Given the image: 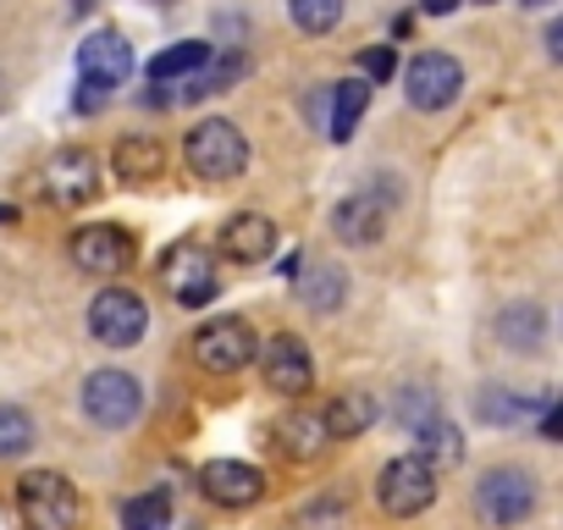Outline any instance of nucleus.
<instances>
[{
	"instance_id": "obj_1",
	"label": "nucleus",
	"mask_w": 563,
	"mask_h": 530,
	"mask_svg": "<svg viewBox=\"0 0 563 530\" xmlns=\"http://www.w3.org/2000/svg\"><path fill=\"white\" fill-rule=\"evenodd\" d=\"M183 161H188V172L205 177V183H232V177L249 166V144H243V133H238L227 117H210V122L188 128Z\"/></svg>"
},
{
	"instance_id": "obj_2",
	"label": "nucleus",
	"mask_w": 563,
	"mask_h": 530,
	"mask_svg": "<svg viewBox=\"0 0 563 530\" xmlns=\"http://www.w3.org/2000/svg\"><path fill=\"white\" fill-rule=\"evenodd\" d=\"M18 514L29 530H73L78 525V492L56 470H34L18 481Z\"/></svg>"
},
{
	"instance_id": "obj_3",
	"label": "nucleus",
	"mask_w": 563,
	"mask_h": 530,
	"mask_svg": "<svg viewBox=\"0 0 563 530\" xmlns=\"http://www.w3.org/2000/svg\"><path fill=\"white\" fill-rule=\"evenodd\" d=\"M139 409H144L139 376H128V371H95V376L84 382V415H89L95 426L122 431V426L139 420Z\"/></svg>"
},
{
	"instance_id": "obj_4",
	"label": "nucleus",
	"mask_w": 563,
	"mask_h": 530,
	"mask_svg": "<svg viewBox=\"0 0 563 530\" xmlns=\"http://www.w3.org/2000/svg\"><path fill=\"white\" fill-rule=\"evenodd\" d=\"M376 497L393 519H415L437 503V470L426 459H393L376 481Z\"/></svg>"
},
{
	"instance_id": "obj_5",
	"label": "nucleus",
	"mask_w": 563,
	"mask_h": 530,
	"mask_svg": "<svg viewBox=\"0 0 563 530\" xmlns=\"http://www.w3.org/2000/svg\"><path fill=\"white\" fill-rule=\"evenodd\" d=\"M404 89H409V106L415 111H448L464 89V67L442 51H420L409 67H404Z\"/></svg>"
},
{
	"instance_id": "obj_6",
	"label": "nucleus",
	"mask_w": 563,
	"mask_h": 530,
	"mask_svg": "<svg viewBox=\"0 0 563 530\" xmlns=\"http://www.w3.org/2000/svg\"><path fill=\"white\" fill-rule=\"evenodd\" d=\"M254 354H260L254 327H249V321H238V316H221V321H210V327H199V332H194V360H199L205 371H216V376L243 371Z\"/></svg>"
},
{
	"instance_id": "obj_7",
	"label": "nucleus",
	"mask_w": 563,
	"mask_h": 530,
	"mask_svg": "<svg viewBox=\"0 0 563 530\" xmlns=\"http://www.w3.org/2000/svg\"><path fill=\"white\" fill-rule=\"evenodd\" d=\"M475 508H481V519H492V525H519V519L536 508V481H530L525 470H514V464L486 470V475L475 481Z\"/></svg>"
},
{
	"instance_id": "obj_8",
	"label": "nucleus",
	"mask_w": 563,
	"mask_h": 530,
	"mask_svg": "<svg viewBox=\"0 0 563 530\" xmlns=\"http://www.w3.org/2000/svg\"><path fill=\"white\" fill-rule=\"evenodd\" d=\"M89 327H95L100 343L133 349V343L144 338V327H150V310H144V299H139L133 288H106V294H95V305H89Z\"/></svg>"
},
{
	"instance_id": "obj_9",
	"label": "nucleus",
	"mask_w": 563,
	"mask_h": 530,
	"mask_svg": "<svg viewBox=\"0 0 563 530\" xmlns=\"http://www.w3.org/2000/svg\"><path fill=\"white\" fill-rule=\"evenodd\" d=\"M260 371H265V387L282 393V398H305V393L316 387V360H310V349H305L294 332H282V338L265 343Z\"/></svg>"
},
{
	"instance_id": "obj_10",
	"label": "nucleus",
	"mask_w": 563,
	"mask_h": 530,
	"mask_svg": "<svg viewBox=\"0 0 563 530\" xmlns=\"http://www.w3.org/2000/svg\"><path fill=\"white\" fill-rule=\"evenodd\" d=\"M161 283H166V294H172L177 305H188V310H199V305H210V299H216L210 254H205V249H194V243H177V249L161 260Z\"/></svg>"
},
{
	"instance_id": "obj_11",
	"label": "nucleus",
	"mask_w": 563,
	"mask_h": 530,
	"mask_svg": "<svg viewBox=\"0 0 563 530\" xmlns=\"http://www.w3.org/2000/svg\"><path fill=\"white\" fill-rule=\"evenodd\" d=\"M128 73H133V51H128L122 34L100 29V34H89V40L78 45V78H89V84H100V89H117Z\"/></svg>"
},
{
	"instance_id": "obj_12",
	"label": "nucleus",
	"mask_w": 563,
	"mask_h": 530,
	"mask_svg": "<svg viewBox=\"0 0 563 530\" xmlns=\"http://www.w3.org/2000/svg\"><path fill=\"white\" fill-rule=\"evenodd\" d=\"M199 492H205L210 503L243 508V503H254V497L265 492V475H260L254 464H238V459H210V464L199 470Z\"/></svg>"
},
{
	"instance_id": "obj_13",
	"label": "nucleus",
	"mask_w": 563,
	"mask_h": 530,
	"mask_svg": "<svg viewBox=\"0 0 563 530\" xmlns=\"http://www.w3.org/2000/svg\"><path fill=\"white\" fill-rule=\"evenodd\" d=\"M73 260L84 265V272H95V277H111V272H122V265L133 260V238L122 232V227H84L78 238H73Z\"/></svg>"
},
{
	"instance_id": "obj_14",
	"label": "nucleus",
	"mask_w": 563,
	"mask_h": 530,
	"mask_svg": "<svg viewBox=\"0 0 563 530\" xmlns=\"http://www.w3.org/2000/svg\"><path fill=\"white\" fill-rule=\"evenodd\" d=\"M45 188H51L62 205L95 199V194H100V166H95V155H89V150H62V155L51 161V172H45Z\"/></svg>"
},
{
	"instance_id": "obj_15",
	"label": "nucleus",
	"mask_w": 563,
	"mask_h": 530,
	"mask_svg": "<svg viewBox=\"0 0 563 530\" xmlns=\"http://www.w3.org/2000/svg\"><path fill=\"white\" fill-rule=\"evenodd\" d=\"M271 249H276V221H265V216H254V210H238V216L221 227V254L238 260V265H260Z\"/></svg>"
},
{
	"instance_id": "obj_16",
	"label": "nucleus",
	"mask_w": 563,
	"mask_h": 530,
	"mask_svg": "<svg viewBox=\"0 0 563 530\" xmlns=\"http://www.w3.org/2000/svg\"><path fill=\"white\" fill-rule=\"evenodd\" d=\"M332 227H338L343 243H376V238L387 232V205H382L376 194H354V199L338 205Z\"/></svg>"
},
{
	"instance_id": "obj_17",
	"label": "nucleus",
	"mask_w": 563,
	"mask_h": 530,
	"mask_svg": "<svg viewBox=\"0 0 563 530\" xmlns=\"http://www.w3.org/2000/svg\"><path fill=\"white\" fill-rule=\"evenodd\" d=\"M276 442H282V453H288V459H321V448H327L332 437H327L321 415L294 409V415H282V420H276Z\"/></svg>"
},
{
	"instance_id": "obj_18",
	"label": "nucleus",
	"mask_w": 563,
	"mask_h": 530,
	"mask_svg": "<svg viewBox=\"0 0 563 530\" xmlns=\"http://www.w3.org/2000/svg\"><path fill=\"white\" fill-rule=\"evenodd\" d=\"M365 106H371V84H365V78H343V84L332 89V122H327V133H332L338 144H349L354 128H360V117H365Z\"/></svg>"
},
{
	"instance_id": "obj_19",
	"label": "nucleus",
	"mask_w": 563,
	"mask_h": 530,
	"mask_svg": "<svg viewBox=\"0 0 563 530\" xmlns=\"http://www.w3.org/2000/svg\"><path fill=\"white\" fill-rule=\"evenodd\" d=\"M371 420H376V398H371V393H343V398H332V409L321 415V426H327V437H332V442L360 437Z\"/></svg>"
},
{
	"instance_id": "obj_20",
	"label": "nucleus",
	"mask_w": 563,
	"mask_h": 530,
	"mask_svg": "<svg viewBox=\"0 0 563 530\" xmlns=\"http://www.w3.org/2000/svg\"><path fill=\"white\" fill-rule=\"evenodd\" d=\"M117 172H122L128 183H150V177H161V172H166V150H161L155 139L133 133V139H122V144H117Z\"/></svg>"
},
{
	"instance_id": "obj_21",
	"label": "nucleus",
	"mask_w": 563,
	"mask_h": 530,
	"mask_svg": "<svg viewBox=\"0 0 563 530\" xmlns=\"http://www.w3.org/2000/svg\"><path fill=\"white\" fill-rule=\"evenodd\" d=\"M299 299H305L310 310L332 316V310H343V299H349V283H343V272H338V265H316V272H299Z\"/></svg>"
},
{
	"instance_id": "obj_22",
	"label": "nucleus",
	"mask_w": 563,
	"mask_h": 530,
	"mask_svg": "<svg viewBox=\"0 0 563 530\" xmlns=\"http://www.w3.org/2000/svg\"><path fill=\"white\" fill-rule=\"evenodd\" d=\"M497 338L508 343V349H541V338H547V316L536 310V305H508L503 316H497Z\"/></svg>"
},
{
	"instance_id": "obj_23",
	"label": "nucleus",
	"mask_w": 563,
	"mask_h": 530,
	"mask_svg": "<svg viewBox=\"0 0 563 530\" xmlns=\"http://www.w3.org/2000/svg\"><path fill=\"white\" fill-rule=\"evenodd\" d=\"M210 56H216V45H205V40H183V45H172V51H161V56L150 62V78H155V84H166V78H188V73L210 67Z\"/></svg>"
},
{
	"instance_id": "obj_24",
	"label": "nucleus",
	"mask_w": 563,
	"mask_h": 530,
	"mask_svg": "<svg viewBox=\"0 0 563 530\" xmlns=\"http://www.w3.org/2000/svg\"><path fill=\"white\" fill-rule=\"evenodd\" d=\"M415 437H420V453H415V459H426V464H459V453H464L459 426H448L442 415H437V420H426Z\"/></svg>"
},
{
	"instance_id": "obj_25",
	"label": "nucleus",
	"mask_w": 563,
	"mask_h": 530,
	"mask_svg": "<svg viewBox=\"0 0 563 530\" xmlns=\"http://www.w3.org/2000/svg\"><path fill=\"white\" fill-rule=\"evenodd\" d=\"M172 525V492H139L122 503V530H166Z\"/></svg>"
},
{
	"instance_id": "obj_26",
	"label": "nucleus",
	"mask_w": 563,
	"mask_h": 530,
	"mask_svg": "<svg viewBox=\"0 0 563 530\" xmlns=\"http://www.w3.org/2000/svg\"><path fill=\"white\" fill-rule=\"evenodd\" d=\"M34 448V420L18 404H0V459H18Z\"/></svg>"
},
{
	"instance_id": "obj_27",
	"label": "nucleus",
	"mask_w": 563,
	"mask_h": 530,
	"mask_svg": "<svg viewBox=\"0 0 563 530\" xmlns=\"http://www.w3.org/2000/svg\"><path fill=\"white\" fill-rule=\"evenodd\" d=\"M288 12L305 34H332L343 23V0H288Z\"/></svg>"
},
{
	"instance_id": "obj_28",
	"label": "nucleus",
	"mask_w": 563,
	"mask_h": 530,
	"mask_svg": "<svg viewBox=\"0 0 563 530\" xmlns=\"http://www.w3.org/2000/svg\"><path fill=\"white\" fill-rule=\"evenodd\" d=\"M243 78V56H210V67H199V78L188 84V100H205V95H221L227 84H238Z\"/></svg>"
},
{
	"instance_id": "obj_29",
	"label": "nucleus",
	"mask_w": 563,
	"mask_h": 530,
	"mask_svg": "<svg viewBox=\"0 0 563 530\" xmlns=\"http://www.w3.org/2000/svg\"><path fill=\"white\" fill-rule=\"evenodd\" d=\"M393 415L404 420V426H426V420H437V398H426V393H404L398 404H393Z\"/></svg>"
},
{
	"instance_id": "obj_30",
	"label": "nucleus",
	"mask_w": 563,
	"mask_h": 530,
	"mask_svg": "<svg viewBox=\"0 0 563 530\" xmlns=\"http://www.w3.org/2000/svg\"><path fill=\"white\" fill-rule=\"evenodd\" d=\"M519 415H525V398H508L497 387L481 398V420H519Z\"/></svg>"
},
{
	"instance_id": "obj_31",
	"label": "nucleus",
	"mask_w": 563,
	"mask_h": 530,
	"mask_svg": "<svg viewBox=\"0 0 563 530\" xmlns=\"http://www.w3.org/2000/svg\"><path fill=\"white\" fill-rule=\"evenodd\" d=\"M360 73H365V78H393V73H398V56H393V45H376V51H365V56H360Z\"/></svg>"
},
{
	"instance_id": "obj_32",
	"label": "nucleus",
	"mask_w": 563,
	"mask_h": 530,
	"mask_svg": "<svg viewBox=\"0 0 563 530\" xmlns=\"http://www.w3.org/2000/svg\"><path fill=\"white\" fill-rule=\"evenodd\" d=\"M73 106H78V111H100V106H106V89L84 78V95H73Z\"/></svg>"
},
{
	"instance_id": "obj_33",
	"label": "nucleus",
	"mask_w": 563,
	"mask_h": 530,
	"mask_svg": "<svg viewBox=\"0 0 563 530\" xmlns=\"http://www.w3.org/2000/svg\"><path fill=\"white\" fill-rule=\"evenodd\" d=\"M420 7H426V12H437V18H448V12L459 7V0H420Z\"/></svg>"
},
{
	"instance_id": "obj_34",
	"label": "nucleus",
	"mask_w": 563,
	"mask_h": 530,
	"mask_svg": "<svg viewBox=\"0 0 563 530\" xmlns=\"http://www.w3.org/2000/svg\"><path fill=\"white\" fill-rule=\"evenodd\" d=\"M0 221H18V210H12V205H0Z\"/></svg>"
},
{
	"instance_id": "obj_35",
	"label": "nucleus",
	"mask_w": 563,
	"mask_h": 530,
	"mask_svg": "<svg viewBox=\"0 0 563 530\" xmlns=\"http://www.w3.org/2000/svg\"><path fill=\"white\" fill-rule=\"evenodd\" d=\"M519 7H547V0H519Z\"/></svg>"
},
{
	"instance_id": "obj_36",
	"label": "nucleus",
	"mask_w": 563,
	"mask_h": 530,
	"mask_svg": "<svg viewBox=\"0 0 563 530\" xmlns=\"http://www.w3.org/2000/svg\"><path fill=\"white\" fill-rule=\"evenodd\" d=\"M150 7H172V0H150Z\"/></svg>"
}]
</instances>
